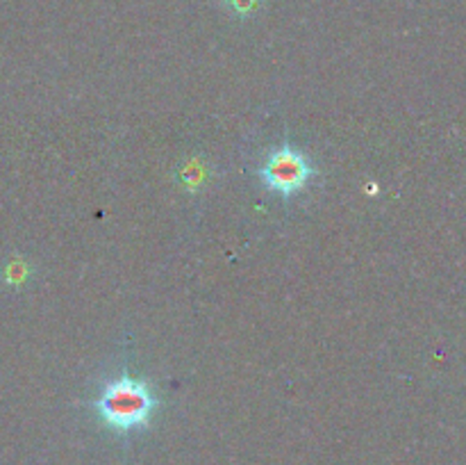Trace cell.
<instances>
[{
    "instance_id": "obj_1",
    "label": "cell",
    "mask_w": 466,
    "mask_h": 465,
    "mask_svg": "<svg viewBox=\"0 0 466 465\" xmlns=\"http://www.w3.org/2000/svg\"><path fill=\"white\" fill-rule=\"evenodd\" d=\"M159 399L146 381L130 377H118L100 390L96 410L105 427L116 433H130L148 427Z\"/></svg>"
},
{
    "instance_id": "obj_2",
    "label": "cell",
    "mask_w": 466,
    "mask_h": 465,
    "mask_svg": "<svg viewBox=\"0 0 466 465\" xmlns=\"http://www.w3.org/2000/svg\"><path fill=\"white\" fill-rule=\"evenodd\" d=\"M312 176L314 167L309 164V160L289 144L280 146L259 169V178L264 181V185L282 196H294L303 191Z\"/></svg>"
},
{
    "instance_id": "obj_3",
    "label": "cell",
    "mask_w": 466,
    "mask_h": 465,
    "mask_svg": "<svg viewBox=\"0 0 466 465\" xmlns=\"http://www.w3.org/2000/svg\"><path fill=\"white\" fill-rule=\"evenodd\" d=\"M223 7L230 14H237V16H250L259 9L262 0H221Z\"/></svg>"
}]
</instances>
